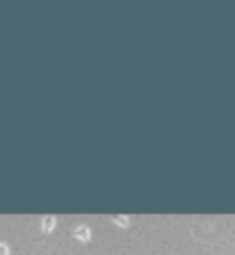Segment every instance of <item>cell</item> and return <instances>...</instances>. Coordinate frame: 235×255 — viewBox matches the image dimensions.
Segmentation results:
<instances>
[{"label": "cell", "mask_w": 235, "mask_h": 255, "mask_svg": "<svg viewBox=\"0 0 235 255\" xmlns=\"http://www.w3.org/2000/svg\"><path fill=\"white\" fill-rule=\"evenodd\" d=\"M78 235H80L82 239H89V228H78L75 230V237H78Z\"/></svg>", "instance_id": "1"}, {"label": "cell", "mask_w": 235, "mask_h": 255, "mask_svg": "<svg viewBox=\"0 0 235 255\" xmlns=\"http://www.w3.org/2000/svg\"><path fill=\"white\" fill-rule=\"evenodd\" d=\"M2 253L7 255V249H5V246H0V255H2Z\"/></svg>", "instance_id": "2"}]
</instances>
